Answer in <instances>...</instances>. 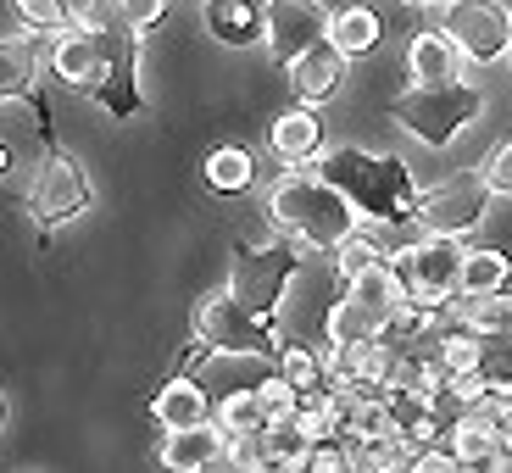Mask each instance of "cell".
Instances as JSON below:
<instances>
[{
    "instance_id": "obj_1",
    "label": "cell",
    "mask_w": 512,
    "mask_h": 473,
    "mask_svg": "<svg viewBox=\"0 0 512 473\" xmlns=\"http://www.w3.org/2000/svg\"><path fill=\"white\" fill-rule=\"evenodd\" d=\"M318 173L351 195V206L362 212L368 229H390V223H407L412 212H418L412 167L396 162V156L362 151V145H340V151H323L318 156Z\"/></svg>"
},
{
    "instance_id": "obj_2",
    "label": "cell",
    "mask_w": 512,
    "mask_h": 473,
    "mask_svg": "<svg viewBox=\"0 0 512 473\" xmlns=\"http://www.w3.org/2000/svg\"><path fill=\"white\" fill-rule=\"evenodd\" d=\"M268 218L279 234H290L295 245L307 251H334L340 240L362 229V212L351 206V195L340 184H329L312 167V173H284L268 195Z\"/></svg>"
},
{
    "instance_id": "obj_3",
    "label": "cell",
    "mask_w": 512,
    "mask_h": 473,
    "mask_svg": "<svg viewBox=\"0 0 512 473\" xmlns=\"http://www.w3.org/2000/svg\"><path fill=\"white\" fill-rule=\"evenodd\" d=\"M485 95L468 78H446V84H412L390 101V117L407 128L412 140H423L429 151H446L451 140H462V128L479 123Z\"/></svg>"
},
{
    "instance_id": "obj_4",
    "label": "cell",
    "mask_w": 512,
    "mask_h": 473,
    "mask_svg": "<svg viewBox=\"0 0 512 473\" xmlns=\"http://www.w3.org/2000/svg\"><path fill=\"white\" fill-rule=\"evenodd\" d=\"M195 334L218 357H279L284 351V334L268 312H251L234 290L206 295L201 312H195Z\"/></svg>"
},
{
    "instance_id": "obj_5",
    "label": "cell",
    "mask_w": 512,
    "mask_h": 473,
    "mask_svg": "<svg viewBox=\"0 0 512 473\" xmlns=\"http://www.w3.org/2000/svg\"><path fill=\"white\" fill-rule=\"evenodd\" d=\"M462 262H468V251L457 234H423V240L390 251V268L407 284V295H418L429 307H446L462 295Z\"/></svg>"
},
{
    "instance_id": "obj_6",
    "label": "cell",
    "mask_w": 512,
    "mask_h": 473,
    "mask_svg": "<svg viewBox=\"0 0 512 473\" xmlns=\"http://www.w3.org/2000/svg\"><path fill=\"white\" fill-rule=\"evenodd\" d=\"M490 206H496V190H490L485 167L479 173H451V179L418 190L412 223H423V234H457L462 240V234H474L490 218Z\"/></svg>"
},
{
    "instance_id": "obj_7",
    "label": "cell",
    "mask_w": 512,
    "mask_h": 473,
    "mask_svg": "<svg viewBox=\"0 0 512 473\" xmlns=\"http://www.w3.org/2000/svg\"><path fill=\"white\" fill-rule=\"evenodd\" d=\"M28 206H34V218L45 223V229H62V223L84 218L95 206V184L73 156L51 145V151L34 162V173H28Z\"/></svg>"
},
{
    "instance_id": "obj_8",
    "label": "cell",
    "mask_w": 512,
    "mask_h": 473,
    "mask_svg": "<svg viewBox=\"0 0 512 473\" xmlns=\"http://www.w3.org/2000/svg\"><path fill=\"white\" fill-rule=\"evenodd\" d=\"M440 28L462 45L474 67H496L512 56V6L507 0H446Z\"/></svg>"
},
{
    "instance_id": "obj_9",
    "label": "cell",
    "mask_w": 512,
    "mask_h": 473,
    "mask_svg": "<svg viewBox=\"0 0 512 473\" xmlns=\"http://www.w3.org/2000/svg\"><path fill=\"white\" fill-rule=\"evenodd\" d=\"M295 245L284 240H262V245H240V256H234V273H229V290L240 295L251 312H279L284 290H290L295 279Z\"/></svg>"
},
{
    "instance_id": "obj_10",
    "label": "cell",
    "mask_w": 512,
    "mask_h": 473,
    "mask_svg": "<svg viewBox=\"0 0 512 473\" xmlns=\"http://www.w3.org/2000/svg\"><path fill=\"white\" fill-rule=\"evenodd\" d=\"M334 12L323 0H268V51L273 62H295L301 51H312L318 39H329Z\"/></svg>"
},
{
    "instance_id": "obj_11",
    "label": "cell",
    "mask_w": 512,
    "mask_h": 473,
    "mask_svg": "<svg viewBox=\"0 0 512 473\" xmlns=\"http://www.w3.org/2000/svg\"><path fill=\"white\" fill-rule=\"evenodd\" d=\"M346 62L351 56L334 45V39H318L312 51H301L295 62H284V73H290V90L295 101H307V106H323L340 95V84H346Z\"/></svg>"
},
{
    "instance_id": "obj_12",
    "label": "cell",
    "mask_w": 512,
    "mask_h": 473,
    "mask_svg": "<svg viewBox=\"0 0 512 473\" xmlns=\"http://www.w3.org/2000/svg\"><path fill=\"white\" fill-rule=\"evenodd\" d=\"M162 462L173 473H201L229 462V429L218 418L206 423H184V429H162Z\"/></svg>"
},
{
    "instance_id": "obj_13",
    "label": "cell",
    "mask_w": 512,
    "mask_h": 473,
    "mask_svg": "<svg viewBox=\"0 0 512 473\" xmlns=\"http://www.w3.org/2000/svg\"><path fill=\"white\" fill-rule=\"evenodd\" d=\"M451 446H457V462H462V468H479V473L512 468V446L501 440V429L490 423L485 407L457 412V423H451Z\"/></svg>"
},
{
    "instance_id": "obj_14",
    "label": "cell",
    "mask_w": 512,
    "mask_h": 473,
    "mask_svg": "<svg viewBox=\"0 0 512 473\" xmlns=\"http://www.w3.org/2000/svg\"><path fill=\"white\" fill-rule=\"evenodd\" d=\"M201 17L218 45H268V0H201Z\"/></svg>"
},
{
    "instance_id": "obj_15",
    "label": "cell",
    "mask_w": 512,
    "mask_h": 473,
    "mask_svg": "<svg viewBox=\"0 0 512 473\" xmlns=\"http://www.w3.org/2000/svg\"><path fill=\"white\" fill-rule=\"evenodd\" d=\"M268 151L279 156V162H290V167H318V156H323V117L312 112L307 101L290 106L284 117H273Z\"/></svg>"
},
{
    "instance_id": "obj_16",
    "label": "cell",
    "mask_w": 512,
    "mask_h": 473,
    "mask_svg": "<svg viewBox=\"0 0 512 473\" xmlns=\"http://www.w3.org/2000/svg\"><path fill=\"white\" fill-rule=\"evenodd\" d=\"M462 67H468V56H462V45L446 28H423L407 45V78L412 84H446V78H462Z\"/></svg>"
},
{
    "instance_id": "obj_17",
    "label": "cell",
    "mask_w": 512,
    "mask_h": 473,
    "mask_svg": "<svg viewBox=\"0 0 512 473\" xmlns=\"http://www.w3.org/2000/svg\"><path fill=\"white\" fill-rule=\"evenodd\" d=\"M151 412H156V423H162V429H184V423H206V418H212V396L201 390V379L173 373V379L156 390Z\"/></svg>"
},
{
    "instance_id": "obj_18",
    "label": "cell",
    "mask_w": 512,
    "mask_h": 473,
    "mask_svg": "<svg viewBox=\"0 0 512 473\" xmlns=\"http://www.w3.org/2000/svg\"><path fill=\"white\" fill-rule=\"evenodd\" d=\"M45 34H34V28H23L17 23L12 34H6V95H34V78H39V67L51 62V51L39 45Z\"/></svg>"
},
{
    "instance_id": "obj_19",
    "label": "cell",
    "mask_w": 512,
    "mask_h": 473,
    "mask_svg": "<svg viewBox=\"0 0 512 473\" xmlns=\"http://www.w3.org/2000/svg\"><path fill=\"white\" fill-rule=\"evenodd\" d=\"M218 423L234 440H251V435H268L273 429V412H268V401L256 396V384H245V390H229L218 401Z\"/></svg>"
},
{
    "instance_id": "obj_20",
    "label": "cell",
    "mask_w": 512,
    "mask_h": 473,
    "mask_svg": "<svg viewBox=\"0 0 512 473\" xmlns=\"http://www.w3.org/2000/svg\"><path fill=\"white\" fill-rule=\"evenodd\" d=\"M323 334H329V346H373V340H384V318L362 307L357 295H346V301L329 312V329Z\"/></svg>"
},
{
    "instance_id": "obj_21",
    "label": "cell",
    "mask_w": 512,
    "mask_h": 473,
    "mask_svg": "<svg viewBox=\"0 0 512 473\" xmlns=\"http://www.w3.org/2000/svg\"><path fill=\"white\" fill-rule=\"evenodd\" d=\"M379 34H384V23H379V12H373V6H340V12H334V23H329V39L351 56V62H357V56H368L373 45H379Z\"/></svg>"
},
{
    "instance_id": "obj_22",
    "label": "cell",
    "mask_w": 512,
    "mask_h": 473,
    "mask_svg": "<svg viewBox=\"0 0 512 473\" xmlns=\"http://www.w3.org/2000/svg\"><path fill=\"white\" fill-rule=\"evenodd\" d=\"M346 295H357L362 307H368V312H379V318L390 323V312H396L401 301H407V284L396 279V268H390V262H379V268L357 273V279L346 284Z\"/></svg>"
},
{
    "instance_id": "obj_23",
    "label": "cell",
    "mask_w": 512,
    "mask_h": 473,
    "mask_svg": "<svg viewBox=\"0 0 512 473\" xmlns=\"http://www.w3.org/2000/svg\"><path fill=\"white\" fill-rule=\"evenodd\" d=\"M457 318L474 334H512V295L490 290V295H457Z\"/></svg>"
},
{
    "instance_id": "obj_24",
    "label": "cell",
    "mask_w": 512,
    "mask_h": 473,
    "mask_svg": "<svg viewBox=\"0 0 512 473\" xmlns=\"http://www.w3.org/2000/svg\"><path fill=\"white\" fill-rule=\"evenodd\" d=\"M251 179H256V162H251V151H240V145H223V151H212V162H206V184H212L218 195L251 190Z\"/></svg>"
},
{
    "instance_id": "obj_25",
    "label": "cell",
    "mask_w": 512,
    "mask_h": 473,
    "mask_svg": "<svg viewBox=\"0 0 512 473\" xmlns=\"http://www.w3.org/2000/svg\"><path fill=\"white\" fill-rule=\"evenodd\" d=\"M379 262H390V251H384V245L368 234V223H362V229L351 234V240H340V245H334V273H340V284H351L357 273L379 268Z\"/></svg>"
},
{
    "instance_id": "obj_26",
    "label": "cell",
    "mask_w": 512,
    "mask_h": 473,
    "mask_svg": "<svg viewBox=\"0 0 512 473\" xmlns=\"http://www.w3.org/2000/svg\"><path fill=\"white\" fill-rule=\"evenodd\" d=\"M479 379L490 396H512V334H479Z\"/></svg>"
},
{
    "instance_id": "obj_27",
    "label": "cell",
    "mask_w": 512,
    "mask_h": 473,
    "mask_svg": "<svg viewBox=\"0 0 512 473\" xmlns=\"http://www.w3.org/2000/svg\"><path fill=\"white\" fill-rule=\"evenodd\" d=\"M507 279H512V262L501 251H468V262H462V295L507 290Z\"/></svg>"
},
{
    "instance_id": "obj_28",
    "label": "cell",
    "mask_w": 512,
    "mask_h": 473,
    "mask_svg": "<svg viewBox=\"0 0 512 473\" xmlns=\"http://www.w3.org/2000/svg\"><path fill=\"white\" fill-rule=\"evenodd\" d=\"M12 12H17V23H23V28H34V34H45V39H51L56 28L73 23L67 0H12Z\"/></svg>"
},
{
    "instance_id": "obj_29",
    "label": "cell",
    "mask_w": 512,
    "mask_h": 473,
    "mask_svg": "<svg viewBox=\"0 0 512 473\" xmlns=\"http://www.w3.org/2000/svg\"><path fill=\"white\" fill-rule=\"evenodd\" d=\"M279 373H290L301 390H312V384H323V357L312 346H284L279 351Z\"/></svg>"
},
{
    "instance_id": "obj_30",
    "label": "cell",
    "mask_w": 512,
    "mask_h": 473,
    "mask_svg": "<svg viewBox=\"0 0 512 473\" xmlns=\"http://www.w3.org/2000/svg\"><path fill=\"white\" fill-rule=\"evenodd\" d=\"M112 12H117V23H123V28L145 34V28H156V23H162L167 0H112Z\"/></svg>"
},
{
    "instance_id": "obj_31",
    "label": "cell",
    "mask_w": 512,
    "mask_h": 473,
    "mask_svg": "<svg viewBox=\"0 0 512 473\" xmlns=\"http://www.w3.org/2000/svg\"><path fill=\"white\" fill-rule=\"evenodd\" d=\"M485 179H490V190H496V195H512V140L490 151V162H485Z\"/></svg>"
},
{
    "instance_id": "obj_32",
    "label": "cell",
    "mask_w": 512,
    "mask_h": 473,
    "mask_svg": "<svg viewBox=\"0 0 512 473\" xmlns=\"http://www.w3.org/2000/svg\"><path fill=\"white\" fill-rule=\"evenodd\" d=\"M212 357H218V351L206 346L201 334H195L190 346H179V357H173V373H190V379H201V368H206Z\"/></svg>"
},
{
    "instance_id": "obj_33",
    "label": "cell",
    "mask_w": 512,
    "mask_h": 473,
    "mask_svg": "<svg viewBox=\"0 0 512 473\" xmlns=\"http://www.w3.org/2000/svg\"><path fill=\"white\" fill-rule=\"evenodd\" d=\"M446 468H462V462H457V446H446V451H429V446H423L418 457H412V473H446Z\"/></svg>"
},
{
    "instance_id": "obj_34",
    "label": "cell",
    "mask_w": 512,
    "mask_h": 473,
    "mask_svg": "<svg viewBox=\"0 0 512 473\" xmlns=\"http://www.w3.org/2000/svg\"><path fill=\"white\" fill-rule=\"evenodd\" d=\"M67 12H73V23H95L106 12V0H67Z\"/></svg>"
},
{
    "instance_id": "obj_35",
    "label": "cell",
    "mask_w": 512,
    "mask_h": 473,
    "mask_svg": "<svg viewBox=\"0 0 512 473\" xmlns=\"http://www.w3.org/2000/svg\"><path fill=\"white\" fill-rule=\"evenodd\" d=\"M407 6H435V12H440V6H446V0H407Z\"/></svg>"
},
{
    "instance_id": "obj_36",
    "label": "cell",
    "mask_w": 512,
    "mask_h": 473,
    "mask_svg": "<svg viewBox=\"0 0 512 473\" xmlns=\"http://www.w3.org/2000/svg\"><path fill=\"white\" fill-rule=\"evenodd\" d=\"M507 62H512V56H507Z\"/></svg>"
}]
</instances>
